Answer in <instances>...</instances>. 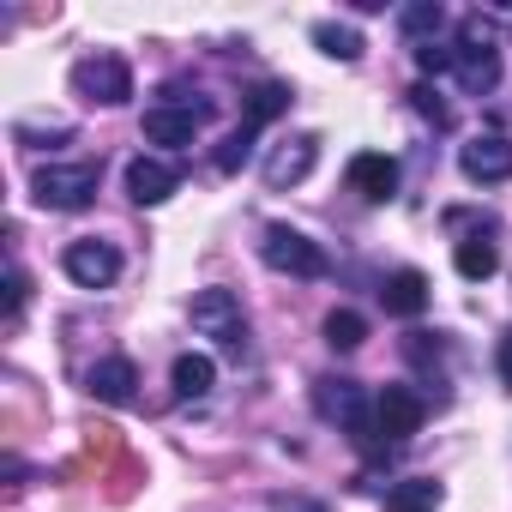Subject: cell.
Wrapping results in <instances>:
<instances>
[{
	"label": "cell",
	"mask_w": 512,
	"mask_h": 512,
	"mask_svg": "<svg viewBox=\"0 0 512 512\" xmlns=\"http://www.w3.org/2000/svg\"><path fill=\"white\" fill-rule=\"evenodd\" d=\"M121 458H127L121 428H115V422H91V428H85V452H79L73 464H61V476H79V470H115Z\"/></svg>",
	"instance_id": "cell-14"
},
{
	"label": "cell",
	"mask_w": 512,
	"mask_h": 512,
	"mask_svg": "<svg viewBox=\"0 0 512 512\" xmlns=\"http://www.w3.org/2000/svg\"><path fill=\"white\" fill-rule=\"evenodd\" d=\"M25 302H31V278H25L19 266H7V326H19Z\"/></svg>",
	"instance_id": "cell-26"
},
{
	"label": "cell",
	"mask_w": 512,
	"mask_h": 512,
	"mask_svg": "<svg viewBox=\"0 0 512 512\" xmlns=\"http://www.w3.org/2000/svg\"><path fill=\"white\" fill-rule=\"evenodd\" d=\"M458 169L470 175V181H512V139L506 133H476L464 151H458Z\"/></svg>",
	"instance_id": "cell-7"
},
{
	"label": "cell",
	"mask_w": 512,
	"mask_h": 512,
	"mask_svg": "<svg viewBox=\"0 0 512 512\" xmlns=\"http://www.w3.org/2000/svg\"><path fill=\"white\" fill-rule=\"evenodd\" d=\"M247 157H253V127H235V133L217 145V169L235 175V169H247Z\"/></svg>",
	"instance_id": "cell-25"
},
{
	"label": "cell",
	"mask_w": 512,
	"mask_h": 512,
	"mask_svg": "<svg viewBox=\"0 0 512 512\" xmlns=\"http://www.w3.org/2000/svg\"><path fill=\"white\" fill-rule=\"evenodd\" d=\"M187 314H193V332L217 338L223 350H241L247 326H241V302H235V290H199Z\"/></svg>",
	"instance_id": "cell-5"
},
{
	"label": "cell",
	"mask_w": 512,
	"mask_h": 512,
	"mask_svg": "<svg viewBox=\"0 0 512 512\" xmlns=\"http://www.w3.org/2000/svg\"><path fill=\"white\" fill-rule=\"evenodd\" d=\"M362 338H368V320L356 308H332L326 314V344L332 350H362Z\"/></svg>",
	"instance_id": "cell-22"
},
{
	"label": "cell",
	"mask_w": 512,
	"mask_h": 512,
	"mask_svg": "<svg viewBox=\"0 0 512 512\" xmlns=\"http://www.w3.org/2000/svg\"><path fill=\"white\" fill-rule=\"evenodd\" d=\"M169 380H175V398H205V392L217 386V362L187 350V356H175V374H169Z\"/></svg>",
	"instance_id": "cell-20"
},
{
	"label": "cell",
	"mask_w": 512,
	"mask_h": 512,
	"mask_svg": "<svg viewBox=\"0 0 512 512\" xmlns=\"http://www.w3.org/2000/svg\"><path fill=\"white\" fill-rule=\"evenodd\" d=\"M272 512H326V506H320V500H296V494H278V500H272Z\"/></svg>",
	"instance_id": "cell-29"
},
{
	"label": "cell",
	"mask_w": 512,
	"mask_h": 512,
	"mask_svg": "<svg viewBox=\"0 0 512 512\" xmlns=\"http://www.w3.org/2000/svg\"><path fill=\"white\" fill-rule=\"evenodd\" d=\"M133 386H139V368H133L127 356L97 362V368H91V380H85V392H91L97 404H133Z\"/></svg>",
	"instance_id": "cell-15"
},
{
	"label": "cell",
	"mask_w": 512,
	"mask_h": 512,
	"mask_svg": "<svg viewBox=\"0 0 512 512\" xmlns=\"http://www.w3.org/2000/svg\"><path fill=\"white\" fill-rule=\"evenodd\" d=\"M31 199L43 211H85L97 199V163H49V169H37Z\"/></svg>",
	"instance_id": "cell-3"
},
{
	"label": "cell",
	"mask_w": 512,
	"mask_h": 512,
	"mask_svg": "<svg viewBox=\"0 0 512 512\" xmlns=\"http://www.w3.org/2000/svg\"><path fill=\"white\" fill-rule=\"evenodd\" d=\"M139 482H145V464H139V458H121V464L109 470V506H127V500L139 494Z\"/></svg>",
	"instance_id": "cell-24"
},
{
	"label": "cell",
	"mask_w": 512,
	"mask_h": 512,
	"mask_svg": "<svg viewBox=\"0 0 512 512\" xmlns=\"http://www.w3.org/2000/svg\"><path fill=\"white\" fill-rule=\"evenodd\" d=\"M410 103H416V115H422V121H434V127H452V109H446V103H440L428 85H416V91H410Z\"/></svg>",
	"instance_id": "cell-27"
},
{
	"label": "cell",
	"mask_w": 512,
	"mask_h": 512,
	"mask_svg": "<svg viewBox=\"0 0 512 512\" xmlns=\"http://www.w3.org/2000/svg\"><path fill=\"white\" fill-rule=\"evenodd\" d=\"M440 494H446V488H440L434 476H404V482L386 488V512H434Z\"/></svg>",
	"instance_id": "cell-18"
},
{
	"label": "cell",
	"mask_w": 512,
	"mask_h": 512,
	"mask_svg": "<svg viewBox=\"0 0 512 512\" xmlns=\"http://www.w3.org/2000/svg\"><path fill=\"white\" fill-rule=\"evenodd\" d=\"M416 67H422V73H446V67H452V49H440V43H422V49H416Z\"/></svg>",
	"instance_id": "cell-28"
},
{
	"label": "cell",
	"mask_w": 512,
	"mask_h": 512,
	"mask_svg": "<svg viewBox=\"0 0 512 512\" xmlns=\"http://www.w3.org/2000/svg\"><path fill=\"white\" fill-rule=\"evenodd\" d=\"M314 157H320V139H314V133H296V139L272 145V157H266V187H296V181H308Z\"/></svg>",
	"instance_id": "cell-11"
},
{
	"label": "cell",
	"mask_w": 512,
	"mask_h": 512,
	"mask_svg": "<svg viewBox=\"0 0 512 512\" xmlns=\"http://www.w3.org/2000/svg\"><path fill=\"white\" fill-rule=\"evenodd\" d=\"M452 73H458V85L470 97H488L500 85V49L494 43H458L452 49Z\"/></svg>",
	"instance_id": "cell-10"
},
{
	"label": "cell",
	"mask_w": 512,
	"mask_h": 512,
	"mask_svg": "<svg viewBox=\"0 0 512 512\" xmlns=\"http://www.w3.org/2000/svg\"><path fill=\"white\" fill-rule=\"evenodd\" d=\"M422 416H428V404H422L410 386H386V392L374 398V428H380L386 440H410V434L422 428Z\"/></svg>",
	"instance_id": "cell-9"
},
{
	"label": "cell",
	"mask_w": 512,
	"mask_h": 512,
	"mask_svg": "<svg viewBox=\"0 0 512 512\" xmlns=\"http://www.w3.org/2000/svg\"><path fill=\"white\" fill-rule=\"evenodd\" d=\"M398 25H404V37H428V31L446 25V7L440 0H410V7L398 13Z\"/></svg>",
	"instance_id": "cell-23"
},
{
	"label": "cell",
	"mask_w": 512,
	"mask_h": 512,
	"mask_svg": "<svg viewBox=\"0 0 512 512\" xmlns=\"http://www.w3.org/2000/svg\"><path fill=\"white\" fill-rule=\"evenodd\" d=\"M314 49L332 55V61H356V55H362V37H356L350 25H338V19H320V25H314Z\"/></svg>",
	"instance_id": "cell-21"
},
{
	"label": "cell",
	"mask_w": 512,
	"mask_h": 512,
	"mask_svg": "<svg viewBox=\"0 0 512 512\" xmlns=\"http://www.w3.org/2000/svg\"><path fill=\"white\" fill-rule=\"evenodd\" d=\"M290 109V85H278V79H260V85H253L247 97H241V127H253V133H260L266 121H278Z\"/></svg>",
	"instance_id": "cell-17"
},
{
	"label": "cell",
	"mask_w": 512,
	"mask_h": 512,
	"mask_svg": "<svg viewBox=\"0 0 512 512\" xmlns=\"http://www.w3.org/2000/svg\"><path fill=\"white\" fill-rule=\"evenodd\" d=\"M380 302H386V314H398V320H416V314L428 308V278H422L416 266H404V272H392V278H386Z\"/></svg>",
	"instance_id": "cell-16"
},
{
	"label": "cell",
	"mask_w": 512,
	"mask_h": 512,
	"mask_svg": "<svg viewBox=\"0 0 512 512\" xmlns=\"http://www.w3.org/2000/svg\"><path fill=\"white\" fill-rule=\"evenodd\" d=\"M61 266H67V278H73L79 290H109V284L121 278V253H115L109 241H73V247L61 253Z\"/></svg>",
	"instance_id": "cell-6"
},
{
	"label": "cell",
	"mask_w": 512,
	"mask_h": 512,
	"mask_svg": "<svg viewBox=\"0 0 512 512\" xmlns=\"http://www.w3.org/2000/svg\"><path fill=\"white\" fill-rule=\"evenodd\" d=\"M500 380H506V392H512V326H506V338H500Z\"/></svg>",
	"instance_id": "cell-30"
},
{
	"label": "cell",
	"mask_w": 512,
	"mask_h": 512,
	"mask_svg": "<svg viewBox=\"0 0 512 512\" xmlns=\"http://www.w3.org/2000/svg\"><path fill=\"white\" fill-rule=\"evenodd\" d=\"M211 121V103H193V109H175V103H157L145 109V139L151 145H193V133Z\"/></svg>",
	"instance_id": "cell-8"
},
{
	"label": "cell",
	"mask_w": 512,
	"mask_h": 512,
	"mask_svg": "<svg viewBox=\"0 0 512 512\" xmlns=\"http://www.w3.org/2000/svg\"><path fill=\"white\" fill-rule=\"evenodd\" d=\"M458 278H470V284H482V278H494V266H500V247L488 241V235H464L458 241Z\"/></svg>",
	"instance_id": "cell-19"
},
{
	"label": "cell",
	"mask_w": 512,
	"mask_h": 512,
	"mask_svg": "<svg viewBox=\"0 0 512 512\" xmlns=\"http://www.w3.org/2000/svg\"><path fill=\"white\" fill-rule=\"evenodd\" d=\"M73 91H79L85 103L115 109V103H127V97H133V73H127V61H121V55H91V61H79V67H73Z\"/></svg>",
	"instance_id": "cell-4"
},
{
	"label": "cell",
	"mask_w": 512,
	"mask_h": 512,
	"mask_svg": "<svg viewBox=\"0 0 512 512\" xmlns=\"http://www.w3.org/2000/svg\"><path fill=\"white\" fill-rule=\"evenodd\" d=\"M260 260H266L272 272H290V278H326V272H332L326 247L308 241V235L290 229V223H266V235H260Z\"/></svg>",
	"instance_id": "cell-2"
},
{
	"label": "cell",
	"mask_w": 512,
	"mask_h": 512,
	"mask_svg": "<svg viewBox=\"0 0 512 512\" xmlns=\"http://www.w3.org/2000/svg\"><path fill=\"white\" fill-rule=\"evenodd\" d=\"M175 187H181V169L175 163H163V157H133L127 163V199L133 205H163Z\"/></svg>",
	"instance_id": "cell-12"
},
{
	"label": "cell",
	"mask_w": 512,
	"mask_h": 512,
	"mask_svg": "<svg viewBox=\"0 0 512 512\" xmlns=\"http://www.w3.org/2000/svg\"><path fill=\"white\" fill-rule=\"evenodd\" d=\"M314 410H320L326 422H344V428L356 434L362 452H380V428H374V416H368V392H362L356 380H338V374L314 380Z\"/></svg>",
	"instance_id": "cell-1"
},
{
	"label": "cell",
	"mask_w": 512,
	"mask_h": 512,
	"mask_svg": "<svg viewBox=\"0 0 512 512\" xmlns=\"http://www.w3.org/2000/svg\"><path fill=\"white\" fill-rule=\"evenodd\" d=\"M350 187H356L368 205H386V199L398 193V163H392L386 151H362V157H350Z\"/></svg>",
	"instance_id": "cell-13"
}]
</instances>
